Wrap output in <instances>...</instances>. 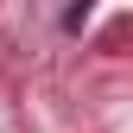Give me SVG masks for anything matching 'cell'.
Segmentation results:
<instances>
[{"mask_svg":"<svg viewBox=\"0 0 133 133\" xmlns=\"http://www.w3.org/2000/svg\"><path fill=\"white\" fill-rule=\"evenodd\" d=\"M95 13V0H70V13H63V32H82V19Z\"/></svg>","mask_w":133,"mask_h":133,"instance_id":"cell-1","label":"cell"}]
</instances>
